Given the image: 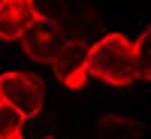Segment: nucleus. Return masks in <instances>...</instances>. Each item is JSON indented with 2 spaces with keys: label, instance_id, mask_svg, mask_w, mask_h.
<instances>
[{
  "label": "nucleus",
  "instance_id": "7",
  "mask_svg": "<svg viewBox=\"0 0 151 139\" xmlns=\"http://www.w3.org/2000/svg\"><path fill=\"white\" fill-rule=\"evenodd\" d=\"M24 124H27V118H24L15 106H9V103H3V100H0V136L21 133Z\"/></svg>",
  "mask_w": 151,
  "mask_h": 139
},
{
  "label": "nucleus",
  "instance_id": "2",
  "mask_svg": "<svg viewBox=\"0 0 151 139\" xmlns=\"http://www.w3.org/2000/svg\"><path fill=\"white\" fill-rule=\"evenodd\" d=\"M0 100L15 106L24 118H36L45 106V88L36 73L27 70H3L0 73Z\"/></svg>",
  "mask_w": 151,
  "mask_h": 139
},
{
  "label": "nucleus",
  "instance_id": "9",
  "mask_svg": "<svg viewBox=\"0 0 151 139\" xmlns=\"http://www.w3.org/2000/svg\"><path fill=\"white\" fill-rule=\"evenodd\" d=\"M36 139H58V136H36Z\"/></svg>",
  "mask_w": 151,
  "mask_h": 139
},
{
  "label": "nucleus",
  "instance_id": "6",
  "mask_svg": "<svg viewBox=\"0 0 151 139\" xmlns=\"http://www.w3.org/2000/svg\"><path fill=\"white\" fill-rule=\"evenodd\" d=\"M136 67H139V82H151V24H145L136 36Z\"/></svg>",
  "mask_w": 151,
  "mask_h": 139
},
{
  "label": "nucleus",
  "instance_id": "4",
  "mask_svg": "<svg viewBox=\"0 0 151 139\" xmlns=\"http://www.w3.org/2000/svg\"><path fill=\"white\" fill-rule=\"evenodd\" d=\"M52 73L70 91H82L88 85V79H91V70H88V42L76 30L70 33V40L60 48V55L52 60Z\"/></svg>",
  "mask_w": 151,
  "mask_h": 139
},
{
  "label": "nucleus",
  "instance_id": "3",
  "mask_svg": "<svg viewBox=\"0 0 151 139\" xmlns=\"http://www.w3.org/2000/svg\"><path fill=\"white\" fill-rule=\"evenodd\" d=\"M73 27H67L60 18H40L30 24V30L21 36V52L27 55V60L33 64H45L52 67V60L60 55V48L67 45Z\"/></svg>",
  "mask_w": 151,
  "mask_h": 139
},
{
  "label": "nucleus",
  "instance_id": "5",
  "mask_svg": "<svg viewBox=\"0 0 151 139\" xmlns=\"http://www.w3.org/2000/svg\"><path fill=\"white\" fill-rule=\"evenodd\" d=\"M40 18L42 15L33 0H0V42H21V36Z\"/></svg>",
  "mask_w": 151,
  "mask_h": 139
},
{
  "label": "nucleus",
  "instance_id": "8",
  "mask_svg": "<svg viewBox=\"0 0 151 139\" xmlns=\"http://www.w3.org/2000/svg\"><path fill=\"white\" fill-rule=\"evenodd\" d=\"M0 139H24L21 133H9V136H0Z\"/></svg>",
  "mask_w": 151,
  "mask_h": 139
},
{
  "label": "nucleus",
  "instance_id": "1",
  "mask_svg": "<svg viewBox=\"0 0 151 139\" xmlns=\"http://www.w3.org/2000/svg\"><path fill=\"white\" fill-rule=\"evenodd\" d=\"M88 70L97 82L109 88H130L139 82L136 67V42L127 33L112 30L88 45Z\"/></svg>",
  "mask_w": 151,
  "mask_h": 139
}]
</instances>
